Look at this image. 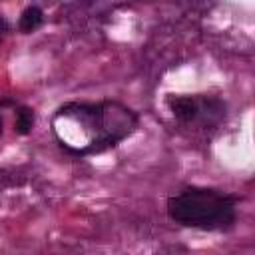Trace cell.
I'll return each instance as SVG.
<instances>
[{"mask_svg":"<svg viewBox=\"0 0 255 255\" xmlns=\"http://www.w3.org/2000/svg\"><path fill=\"white\" fill-rule=\"evenodd\" d=\"M0 133H2V120H0Z\"/></svg>","mask_w":255,"mask_h":255,"instance_id":"6","label":"cell"},{"mask_svg":"<svg viewBox=\"0 0 255 255\" xmlns=\"http://www.w3.org/2000/svg\"><path fill=\"white\" fill-rule=\"evenodd\" d=\"M237 195L209 189V187H187L167 199V215L185 227L203 231L229 229L235 223Z\"/></svg>","mask_w":255,"mask_h":255,"instance_id":"2","label":"cell"},{"mask_svg":"<svg viewBox=\"0 0 255 255\" xmlns=\"http://www.w3.org/2000/svg\"><path fill=\"white\" fill-rule=\"evenodd\" d=\"M167 104H169L173 116H175L179 122H185V124L197 120V116H199V112H201L199 102H197L195 98H191V96H171V98L167 100Z\"/></svg>","mask_w":255,"mask_h":255,"instance_id":"3","label":"cell"},{"mask_svg":"<svg viewBox=\"0 0 255 255\" xmlns=\"http://www.w3.org/2000/svg\"><path fill=\"white\" fill-rule=\"evenodd\" d=\"M137 124V116L116 102L102 104H68L54 118L56 129L82 128L74 153H98L118 145Z\"/></svg>","mask_w":255,"mask_h":255,"instance_id":"1","label":"cell"},{"mask_svg":"<svg viewBox=\"0 0 255 255\" xmlns=\"http://www.w3.org/2000/svg\"><path fill=\"white\" fill-rule=\"evenodd\" d=\"M14 126H16V131L18 133H22V135L30 133L32 131V126H34V112L30 108H20L16 112V124Z\"/></svg>","mask_w":255,"mask_h":255,"instance_id":"5","label":"cell"},{"mask_svg":"<svg viewBox=\"0 0 255 255\" xmlns=\"http://www.w3.org/2000/svg\"><path fill=\"white\" fill-rule=\"evenodd\" d=\"M44 22V12L38 8V6H28L22 14H20V20H18V28L20 32L24 34H30L34 30H38Z\"/></svg>","mask_w":255,"mask_h":255,"instance_id":"4","label":"cell"}]
</instances>
